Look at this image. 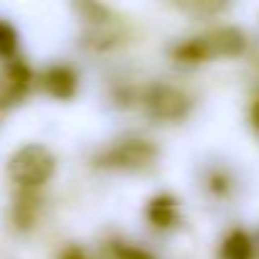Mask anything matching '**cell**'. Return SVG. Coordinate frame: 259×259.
I'll use <instances>...</instances> for the list:
<instances>
[{
	"instance_id": "obj_1",
	"label": "cell",
	"mask_w": 259,
	"mask_h": 259,
	"mask_svg": "<svg viewBox=\"0 0 259 259\" xmlns=\"http://www.w3.org/2000/svg\"><path fill=\"white\" fill-rule=\"evenodd\" d=\"M11 178L26 188L44 186L51 173H54V155L44 145H23L13 158H11Z\"/></svg>"
},
{
	"instance_id": "obj_2",
	"label": "cell",
	"mask_w": 259,
	"mask_h": 259,
	"mask_svg": "<svg viewBox=\"0 0 259 259\" xmlns=\"http://www.w3.org/2000/svg\"><path fill=\"white\" fill-rule=\"evenodd\" d=\"M31 84V71L23 61H11L0 74V107H11L23 99Z\"/></svg>"
},
{
	"instance_id": "obj_3",
	"label": "cell",
	"mask_w": 259,
	"mask_h": 259,
	"mask_svg": "<svg viewBox=\"0 0 259 259\" xmlns=\"http://www.w3.org/2000/svg\"><path fill=\"white\" fill-rule=\"evenodd\" d=\"M155 158V150L153 145L143 143V140H135V143H122L119 148H114L109 153V160L119 168H140V165H148L150 160Z\"/></svg>"
},
{
	"instance_id": "obj_4",
	"label": "cell",
	"mask_w": 259,
	"mask_h": 259,
	"mask_svg": "<svg viewBox=\"0 0 259 259\" xmlns=\"http://www.w3.org/2000/svg\"><path fill=\"white\" fill-rule=\"evenodd\" d=\"M150 109L155 117H163V119H176L183 114L186 109V97L170 87H155L153 94H150Z\"/></svg>"
},
{
	"instance_id": "obj_5",
	"label": "cell",
	"mask_w": 259,
	"mask_h": 259,
	"mask_svg": "<svg viewBox=\"0 0 259 259\" xmlns=\"http://www.w3.org/2000/svg\"><path fill=\"white\" fill-rule=\"evenodd\" d=\"M46 89H49L54 97L66 99V97L74 94V89H76V79H74V74H71L66 66H54V69L46 74Z\"/></svg>"
},
{
	"instance_id": "obj_6",
	"label": "cell",
	"mask_w": 259,
	"mask_h": 259,
	"mask_svg": "<svg viewBox=\"0 0 259 259\" xmlns=\"http://www.w3.org/2000/svg\"><path fill=\"white\" fill-rule=\"evenodd\" d=\"M221 256H224V259H249V256H251V244H249L246 234L234 231V234L224 241Z\"/></svg>"
},
{
	"instance_id": "obj_7",
	"label": "cell",
	"mask_w": 259,
	"mask_h": 259,
	"mask_svg": "<svg viewBox=\"0 0 259 259\" xmlns=\"http://www.w3.org/2000/svg\"><path fill=\"white\" fill-rule=\"evenodd\" d=\"M16 46H18V36H16L13 26L0 21V56H11L16 51Z\"/></svg>"
},
{
	"instance_id": "obj_8",
	"label": "cell",
	"mask_w": 259,
	"mask_h": 259,
	"mask_svg": "<svg viewBox=\"0 0 259 259\" xmlns=\"http://www.w3.org/2000/svg\"><path fill=\"white\" fill-rule=\"evenodd\" d=\"M251 119H254V124L259 127V99L254 102V107H251Z\"/></svg>"
}]
</instances>
